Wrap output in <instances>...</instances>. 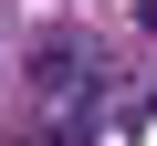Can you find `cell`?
Masks as SVG:
<instances>
[{
  "label": "cell",
  "instance_id": "cell-1",
  "mask_svg": "<svg viewBox=\"0 0 157 146\" xmlns=\"http://www.w3.org/2000/svg\"><path fill=\"white\" fill-rule=\"evenodd\" d=\"M32 84H42L52 104H84L94 73H84V52H73V42H42V52H32Z\"/></svg>",
  "mask_w": 157,
  "mask_h": 146
}]
</instances>
